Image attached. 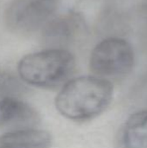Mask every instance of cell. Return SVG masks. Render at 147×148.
<instances>
[{"instance_id":"6da1fadb","label":"cell","mask_w":147,"mask_h":148,"mask_svg":"<svg viewBox=\"0 0 147 148\" xmlns=\"http://www.w3.org/2000/svg\"><path fill=\"white\" fill-rule=\"evenodd\" d=\"M113 87L107 79L86 75L71 79L55 97L57 111L67 119L87 121L101 114L113 100Z\"/></svg>"},{"instance_id":"7a4b0ae2","label":"cell","mask_w":147,"mask_h":148,"mask_svg":"<svg viewBox=\"0 0 147 148\" xmlns=\"http://www.w3.org/2000/svg\"><path fill=\"white\" fill-rule=\"evenodd\" d=\"M17 70L27 84L55 88L70 81L75 70V59L67 49L51 48L24 56L18 62Z\"/></svg>"},{"instance_id":"3957f363","label":"cell","mask_w":147,"mask_h":148,"mask_svg":"<svg viewBox=\"0 0 147 148\" xmlns=\"http://www.w3.org/2000/svg\"><path fill=\"white\" fill-rule=\"evenodd\" d=\"M134 51L125 39L109 37L99 42L90 56V69L99 77L117 78L129 74L134 66Z\"/></svg>"},{"instance_id":"277c9868","label":"cell","mask_w":147,"mask_h":148,"mask_svg":"<svg viewBox=\"0 0 147 148\" xmlns=\"http://www.w3.org/2000/svg\"><path fill=\"white\" fill-rule=\"evenodd\" d=\"M59 0H12L4 12L7 29L15 34L36 31L49 21Z\"/></svg>"},{"instance_id":"5b68a950","label":"cell","mask_w":147,"mask_h":148,"mask_svg":"<svg viewBox=\"0 0 147 148\" xmlns=\"http://www.w3.org/2000/svg\"><path fill=\"white\" fill-rule=\"evenodd\" d=\"M39 121L38 113L27 102L16 96L0 98V128H32Z\"/></svg>"},{"instance_id":"8992f818","label":"cell","mask_w":147,"mask_h":148,"mask_svg":"<svg viewBox=\"0 0 147 148\" xmlns=\"http://www.w3.org/2000/svg\"><path fill=\"white\" fill-rule=\"evenodd\" d=\"M116 148H147V110L130 115L118 131Z\"/></svg>"},{"instance_id":"52a82bcc","label":"cell","mask_w":147,"mask_h":148,"mask_svg":"<svg viewBox=\"0 0 147 148\" xmlns=\"http://www.w3.org/2000/svg\"><path fill=\"white\" fill-rule=\"evenodd\" d=\"M51 145L50 134L35 127L13 130L0 135V148H49Z\"/></svg>"},{"instance_id":"ba28073f","label":"cell","mask_w":147,"mask_h":148,"mask_svg":"<svg viewBox=\"0 0 147 148\" xmlns=\"http://www.w3.org/2000/svg\"><path fill=\"white\" fill-rule=\"evenodd\" d=\"M81 25V21L76 15L58 16L45 24L42 31L43 40L52 45L65 44L77 35Z\"/></svg>"},{"instance_id":"9c48e42d","label":"cell","mask_w":147,"mask_h":148,"mask_svg":"<svg viewBox=\"0 0 147 148\" xmlns=\"http://www.w3.org/2000/svg\"><path fill=\"white\" fill-rule=\"evenodd\" d=\"M23 89L22 84L13 75L0 70V98L15 96Z\"/></svg>"}]
</instances>
